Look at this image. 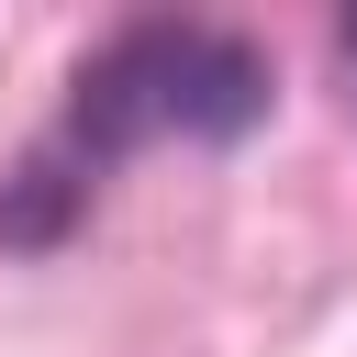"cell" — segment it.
I'll list each match as a JSON object with an SVG mask.
<instances>
[{"label": "cell", "mask_w": 357, "mask_h": 357, "mask_svg": "<svg viewBox=\"0 0 357 357\" xmlns=\"http://www.w3.org/2000/svg\"><path fill=\"white\" fill-rule=\"evenodd\" d=\"M257 112H268L257 45H234V33H212V22H123V33L78 67L56 134H45V145L22 156V178L0 190V245H56V234L78 223V201L100 190V167H123L134 145H156V134L223 145V134H245Z\"/></svg>", "instance_id": "cell-1"}, {"label": "cell", "mask_w": 357, "mask_h": 357, "mask_svg": "<svg viewBox=\"0 0 357 357\" xmlns=\"http://www.w3.org/2000/svg\"><path fill=\"white\" fill-rule=\"evenodd\" d=\"M346 67H357V22H346Z\"/></svg>", "instance_id": "cell-2"}]
</instances>
